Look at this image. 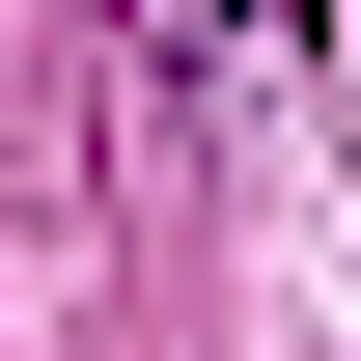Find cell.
<instances>
[{"mask_svg":"<svg viewBox=\"0 0 361 361\" xmlns=\"http://www.w3.org/2000/svg\"><path fill=\"white\" fill-rule=\"evenodd\" d=\"M111 28L167 56V84H250V56H278V0H111Z\"/></svg>","mask_w":361,"mask_h":361,"instance_id":"6da1fadb","label":"cell"}]
</instances>
